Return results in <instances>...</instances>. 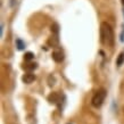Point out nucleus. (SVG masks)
<instances>
[{
	"mask_svg": "<svg viewBox=\"0 0 124 124\" xmlns=\"http://www.w3.org/2000/svg\"><path fill=\"white\" fill-rule=\"evenodd\" d=\"M100 41L102 45L112 47L114 45V31L107 22L100 24Z\"/></svg>",
	"mask_w": 124,
	"mask_h": 124,
	"instance_id": "f257e3e1",
	"label": "nucleus"
},
{
	"mask_svg": "<svg viewBox=\"0 0 124 124\" xmlns=\"http://www.w3.org/2000/svg\"><path fill=\"white\" fill-rule=\"evenodd\" d=\"M106 94H107V92H106V90L104 88L98 89V90L94 92V94L92 96V99H91V104H92V106H93L94 108L101 107L104 101H105V99H106Z\"/></svg>",
	"mask_w": 124,
	"mask_h": 124,
	"instance_id": "f03ea898",
	"label": "nucleus"
},
{
	"mask_svg": "<svg viewBox=\"0 0 124 124\" xmlns=\"http://www.w3.org/2000/svg\"><path fill=\"white\" fill-rule=\"evenodd\" d=\"M53 59L56 62V63H62L63 60H64V53H63V50L62 49H56V50H54L53 53Z\"/></svg>",
	"mask_w": 124,
	"mask_h": 124,
	"instance_id": "7ed1b4c3",
	"label": "nucleus"
},
{
	"mask_svg": "<svg viewBox=\"0 0 124 124\" xmlns=\"http://www.w3.org/2000/svg\"><path fill=\"white\" fill-rule=\"evenodd\" d=\"M48 100L51 104H56V105H59L60 101H62V94L57 93V92H53V93L50 94L48 97Z\"/></svg>",
	"mask_w": 124,
	"mask_h": 124,
	"instance_id": "20e7f679",
	"label": "nucleus"
},
{
	"mask_svg": "<svg viewBox=\"0 0 124 124\" xmlns=\"http://www.w3.org/2000/svg\"><path fill=\"white\" fill-rule=\"evenodd\" d=\"M23 82L24 83H27V84H30V83H32L35 80V75H34L33 73H31V72H29V73H26V74H24L22 78Z\"/></svg>",
	"mask_w": 124,
	"mask_h": 124,
	"instance_id": "39448f33",
	"label": "nucleus"
},
{
	"mask_svg": "<svg viewBox=\"0 0 124 124\" xmlns=\"http://www.w3.org/2000/svg\"><path fill=\"white\" fill-rule=\"evenodd\" d=\"M37 68V64L35 63H29L27 65L24 66V70H26V71H33Z\"/></svg>",
	"mask_w": 124,
	"mask_h": 124,
	"instance_id": "423d86ee",
	"label": "nucleus"
},
{
	"mask_svg": "<svg viewBox=\"0 0 124 124\" xmlns=\"http://www.w3.org/2000/svg\"><path fill=\"white\" fill-rule=\"evenodd\" d=\"M123 62H124V53H121L118 58L116 59V65L117 66H121V65L123 64Z\"/></svg>",
	"mask_w": 124,
	"mask_h": 124,
	"instance_id": "0eeeda50",
	"label": "nucleus"
},
{
	"mask_svg": "<svg viewBox=\"0 0 124 124\" xmlns=\"http://www.w3.org/2000/svg\"><path fill=\"white\" fill-rule=\"evenodd\" d=\"M16 46H17V49H18V50H22V49H24V47H25V43H24L21 39H17V40H16Z\"/></svg>",
	"mask_w": 124,
	"mask_h": 124,
	"instance_id": "6e6552de",
	"label": "nucleus"
},
{
	"mask_svg": "<svg viewBox=\"0 0 124 124\" xmlns=\"http://www.w3.org/2000/svg\"><path fill=\"white\" fill-rule=\"evenodd\" d=\"M33 57H34V55L32 53H27V54H25L24 59H25V62H30V60L33 59Z\"/></svg>",
	"mask_w": 124,
	"mask_h": 124,
	"instance_id": "1a4fd4ad",
	"label": "nucleus"
},
{
	"mask_svg": "<svg viewBox=\"0 0 124 124\" xmlns=\"http://www.w3.org/2000/svg\"><path fill=\"white\" fill-rule=\"evenodd\" d=\"M122 4H123V6H124V0H122Z\"/></svg>",
	"mask_w": 124,
	"mask_h": 124,
	"instance_id": "9d476101",
	"label": "nucleus"
},
{
	"mask_svg": "<svg viewBox=\"0 0 124 124\" xmlns=\"http://www.w3.org/2000/svg\"><path fill=\"white\" fill-rule=\"evenodd\" d=\"M123 14H124V11H123Z\"/></svg>",
	"mask_w": 124,
	"mask_h": 124,
	"instance_id": "9b49d317",
	"label": "nucleus"
}]
</instances>
